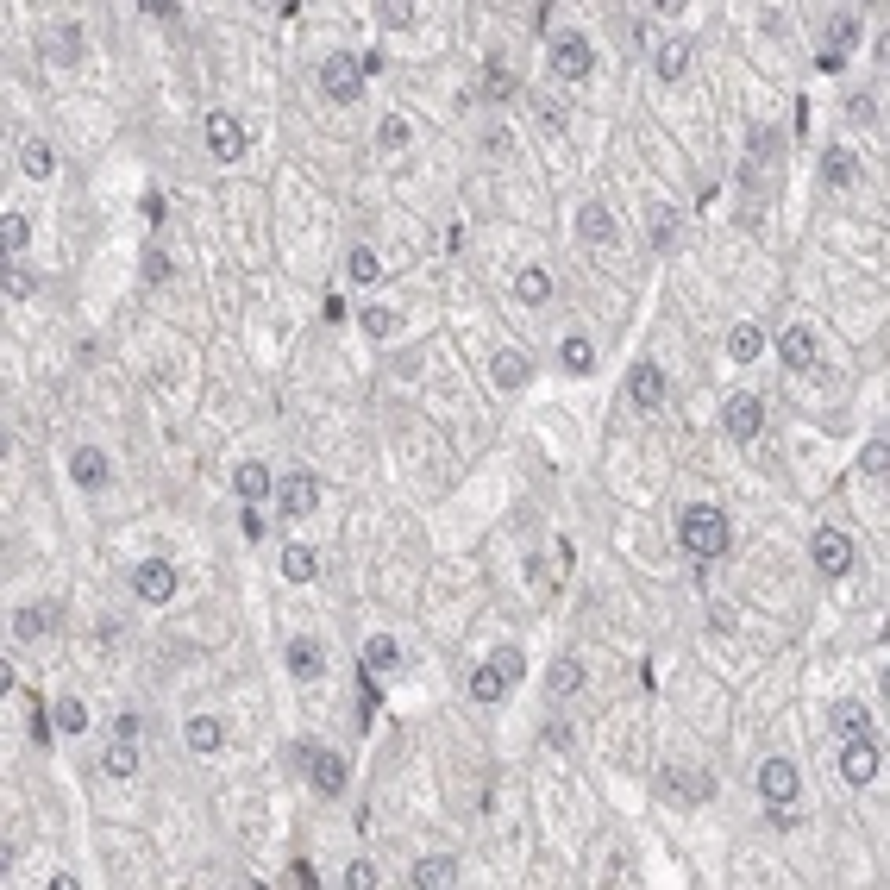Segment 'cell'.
<instances>
[{
  "mask_svg": "<svg viewBox=\"0 0 890 890\" xmlns=\"http://www.w3.org/2000/svg\"><path fill=\"white\" fill-rule=\"evenodd\" d=\"M345 270H351V283H377L383 276V257L370 251V245H351V257H345Z\"/></svg>",
  "mask_w": 890,
  "mask_h": 890,
  "instance_id": "4dcf8cb0",
  "label": "cell"
},
{
  "mask_svg": "<svg viewBox=\"0 0 890 890\" xmlns=\"http://www.w3.org/2000/svg\"><path fill=\"white\" fill-rule=\"evenodd\" d=\"M514 88H521V82H514L508 63H489V69H483V95H489V101H514Z\"/></svg>",
  "mask_w": 890,
  "mask_h": 890,
  "instance_id": "d590c367",
  "label": "cell"
},
{
  "mask_svg": "<svg viewBox=\"0 0 890 890\" xmlns=\"http://www.w3.org/2000/svg\"><path fill=\"white\" fill-rule=\"evenodd\" d=\"M145 283H170V251L145 245Z\"/></svg>",
  "mask_w": 890,
  "mask_h": 890,
  "instance_id": "ee69618b",
  "label": "cell"
},
{
  "mask_svg": "<svg viewBox=\"0 0 890 890\" xmlns=\"http://www.w3.org/2000/svg\"><path fill=\"white\" fill-rule=\"evenodd\" d=\"M514 301H521V308H546L552 301V276L540 264H527L521 276H514Z\"/></svg>",
  "mask_w": 890,
  "mask_h": 890,
  "instance_id": "d6986e66",
  "label": "cell"
},
{
  "mask_svg": "<svg viewBox=\"0 0 890 890\" xmlns=\"http://www.w3.org/2000/svg\"><path fill=\"white\" fill-rule=\"evenodd\" d=\"M489 377H496V389H527L533 364L521 358V351H496V358H489Z\"/></svg>",
  "mask_w": 890,
  "mask_h": 890,
  "instance_id": "ffe728a7",
  "label": "cell"
},
{
  "mask_svg": "<svg viewBox=\"0 0 890 890\" xmlns=\"http://www.w3.org/2000/svg\"><path fill=\"white\" fill-rule=\"evenodd\" d=\"M364 665H370V671H402V665H408V652L395 646L389 634H377V640H364Z\"/></svg>",
  "mask_w": 890,
  "mask_h": 890,
  "instance_id": "4316f807",
  "label": "cell"
},
{
  "mask_svg": "<svg viewBox=\"0 0 890 890\" xmlns=\"http://www.w3.org/2000/svg\"><path fill=\"white\" fill-rule=\"evenodd\" d=\"M558 358H565V370H571V377H583V370H590V364H596V345H590V339H583V333H571L565 345H558Z\"/></svg>",
  "mask_w": 890,
  "mask_h": 890,
  "instance_id": "d6a6232c",
  "label": "cell"
},
{
  "mask_svg": "<svg viewBox=\"0 0 890 890\" xmlns=\"http://www.w3.org/2000/svg\"><path fill=\"white\" fill-rule=\"evenodd\" d=\"M878 765H884V753L872 746V734L840 746V778H847V784H872V778H878Z\"/></svg>",
  "mask_w": 890,
  "mask_h": 890,
  "instance_id": "30bf717a",
  "label": "cell"
},
{
  "mask_svg": "<svg viewBox=\"0 0 890 890\" xmlns=\"http://www.w3.org/2000/svg\"><path fill=\"white\" fill-rule=\"evenodd\" d=\"M414 884H420V890H445V884H458V859H452V853H427V859L414 865Z\"/></svg>",
  "mask_w": 890,
  "mask_h": 890,
  "instance_id": "ac0fdd59",
  "label": "cell"
},
{
  "mask_svg": "<svg viewBox=\"0 0 890 890\" xmlns=\"http://www.w3.org/2000/svg\"><path fill=\"white\" fill-rule=\"evenodd\" d=\"M308 778H314V790H320V796H345V759H339V753H326V746H314Z\"/></svg>",
  "mask_w": 890,
  "mask_h": 890,
  "instance_id": "9a60e30c",
  "label": "cell"
},
{
  "mask_svg": "<svg viewBox=\"0 0 890 890\" xmlns=\"http://www.w3.org/2000/svg\"><path fill=\"white\" fill-rule=\"evenodd\" d=\"M859 471H865V477H884V471H890V445H884V439H872V445L859 452Z\"/></svg>",
  "mask_w": 890,
  "mask_h": 890,
  "instance_id": "7bdbcfd3",
  "label": "cell"
},
{
  "mask_svg": "<svg viewBox=\"0 0 890 890\" xmlns=\"http://www.w3.org/2000/svg\"><path fill=\"white\" fill-rule=\"evenodd\" d=\"M728 351H734V358H740V364H753V358H759V351H765V333H759V326H753V320H746V326H734V333H728Z\"/></svg>",
  "mask_w": 890,
  "mask_h": 890,
  "instance_id": "1f68e13d",
  "label": "cell"
},
{
  "mask_svg": "<svg viewBox=\"0 0 890 890\" xmlns=\"http://www.w3.org/2000/svg\"><path fill=\"white\" fill-rule=\"evenodd\" d=\"M13 634H19V640L51 634V608H19V615H13Z\"/></svg>",
  "mask_w": 890,
  "mask_h": 890,
  "instance_id": "74e56055",
  "label": "cell"
},
{
  "mask_svg": "<svg viewBox=\"0 0 890 890\" xmlns=\"http://www.w3.org/2000/svg\"><path fill=\"white\" fill-rule=\"evenodd\" d=\"M320 95L333 101V107H351V101L364 95V63L345 57V51H333V57L320 63Z\"/></svg>",
  "mask_w": 890,
  "mask_h": 890,
  "instance_id": "7a4b0ae2",
  "label": "cell"
},
{
  "mask_svg": "<svg viewBox=\"0 0 890 890\" xmlns=\"http://www.w3.org/2000/svg\"><path fill=\"white\" fill-rule=\"evenodd\" d=\"M853 44H859V13H834V19H828V51H822V69H828V76L847 63Z\"/></svg>",
  "mask_w": 890,
  "mask_h": 890,
  "instance_id": "4fadbf2b",
  "label": "cell"
},
{
  "mask_svg": "<svg viewBox=\"0 0 890 890\" xmlns=\"http://www.w3.org/2000/svg\"><path fill=\"white\" fill-rule=\"evenodd\" d=\"M546 746H558V753L571 746V728H565V721H552V728H546Z\"/></svg>",
  "mask_w": 890,
  "mask_h": 890,
  "instance_id": "11a10c76",
  "label": "cell"
},
{
  "mask_svg": "<svg viewBox=\"0 0 890 890\" xmlns=\"http://www.w3.org/2000/svg\"><path fill=\"white\" fill-rule=\"evenodd\" d=\"M853 176H859V157H853L847 145H834V151L822 157V182H828V189H847Z\"/></svg>",
  "mask_w": 890,
  "mask_h": 890,
  "instance_id": "484cf974",
  "label": "cell"
},
{
  "mask_svg": "<svg viewBox=\"0 0 890 890\" xmlns=\"http://www.w3.org/2000/svg\"><path fill=\"white\" fill-rule=\"evenodd\" d=\"M289 884H320V878H314V865H308V859H295V865H289Z\"/></svg>",
  "mask_w": 890,
  "mask_h": 890,
  "instance_id": "9f6ffc18",
  "label": "cell"
},
{
  "mask_svg": "<svg viewBox=\"0 0 890 890\" xmlns=\"http://www.w3.org/2000/svg\"><path fill=\"white\" fill-rule=\"evenodd\" d=\"M82 57V26H63L57 32V63H76Z\"/></svg>",
  "mask_w": 890,
  "mask_h": 890,
  "instance_id": "bcb514c9",
  "label": "cell"
},
{
  "mask_svg": "<svg viewBox=\"0 0 890 890\" xmlns=\"http://www.w3.org/2000/svg\"><path fill=\"white\" fill-rule=\"evenodd\" d=\"M652 245L677 251V214H671V207H652Z\"/></svg>",
  "mask_w": 890,
  "mask_h": 890,
  "instance_id": "ab89813d",
  "label": "cell"
},
{
  "mask_svg": "<svg viewBox=\"0 0 890 890\" xmlns=\"http://www.w3.org/2000/svg\"><path fill=\"white\" fill-rule=\"evenodd\" d=\"M809 558H815V571H822V577H847L853 571V540L840 527H822L809 540Z\"/></svg>",
  "mask_w": 890,
  "mask_h": 890,
  "instance_id": "5b68a950",
  "label": "cell"
},
{
  "mask_svg": "<svg viewBox=\"0 0 890 890\" xmlns=\"http://www.w3.org/2000/svg\"><path fill=\"white\" fill-rule=\"evenodd\" d=\"M677 546H684L696 565H715L721 552L734 546V533H728V514L709 508V502H690L684 514H677Z\"/></svg>",
  "mask_w": 890,
  "mask_h": 890,
  "instance_id": "6da1fadb",
  "label": "cell"
},
{
  "mask_svg": "<svg viewBox=\"0 0 890 890\" xmlns=\"http://www.w3.org/2000/svg\"><path fill=\"white\" fill-rule=\"evenodd\" d=\"M652 69H659L665 82H677V76L690 69V38H665V44H659V57H652Z\"/></svg>",
  "mask_w": 890,
  "mask_h": 890,
  "instance_id": "d4e9b609",
  "label": "cell"
},
{
  "mask_svg": "<svg viewBox=\"0 0 890 890\" xmlns=\"http://www.w3.org/2000/svg\"><path fill=\"white\" fill-rule=\"evenodd\" d=\"M232 489H239V502H245V508H257V502L270 496V471L251 458V464H239V471H232Z\"/></svg>",
  "mask_w": 890,
  "mask_h": 890,
  "instance_id": "44dd1931",
  "label": "cell"
},
{
  "mask_svg": "<svg viewBox=\"0 0 890 890\" xmlns=\"http://www.w3.org/2000/svg\"><path fill=\"white\" fill-rule=\"evenodd\" d=\"M345 884H358V890H377L383 878H377V865H370V859H351V865H345Z\"/></svg>",
  "mask_w": 890,
  "mask_h": 890,
  "instance_id": "f6af8a7d",
  "label": "cell"
},
{
  "mask_svg": "<svg viewBox=\"0 0 890 890\" xmlns=\"http://www.w3.org/2000/svg\"><path fill=\"white\" fill-rule=\"evenodd\" d=\"M239 527H245V540H264V514H257V508L239 514Z\"/></svg>",
  "mask_w": 890,
  "mask_h": 890,
  "instance_id": "816d5d0a",
  "label": "cell"
},
{
  "mask_svg": "<svg viewBox=\"0 0 890 890\" xmlns=\"http://www.w3.org/2000/svg\"><path fill=\"white\" fill-rule=\"evenodd\" d=\"M659 796L677 809H690V803H709L715 796V771H696V765H665L659 771Z\"/></svg>",
  "mask_w": 890,
  "mask_h": 890,
  "instance_id": "3957f363",
  "label": "cell"
},
{
  "mask_svg": "<svg viewBox=\"0 0 890 890\" xmlns=\"http://www.w3.org/2000/svg\"><path fill=\"white\" fill-rule=\"evenodd\" d=\"M289 671L301 677V684H314V677L326 671V652H320V640H295V646H289Z\"/></svg>",
  "mask_w": 890,
  "mask_h": 890,
  "instance_id": "cb8c5ba5",
  "label": "cell"
},
{
  "mask_svg": "<svg viewBox=\"0 0 890 890\" xmlns=\"http://www.w3.org/2000/svg\"><path fill=\"white\" fill-rule=\"evenodd\" d=\"M546 690L552 696H577L583 690V659H571V652H565V659H552L546 665Z\"/></svg>",
  "mask_w": 890,
  "mask_h": 890,
  "instance_id": "7402d4cb",
  "label": "cell"
},
{
  "mask_svg": "<svg viewBox=\"0 0 890 890\" xmlns=\"http://www.w3.org/2000/svg\"><path fill=\"white\" fill-rule=\"evenodd\" d=\"M489 665H496V671L508 677V690H514V684L527 677V652H521V646H496V659H489Z\"/></svg>",
  "mask_w": 890,
  "mask_h": 890,
  "instance_id": "f35d334b",
  "label": "cell"
},
{
  "mask_svg": "<svg viewBox=\"0 0 890 890\" xmlns=\"http://www.w3.org/2000/svg\"><path fill=\"white\" fill-rule=\"evenodd\" d=\"M19 163H26V176H32V182H51V176H57V151L44 145V138H26V151H19Z\"/></svg>",
  "mask_w": 890,
  "mask_h": 890,
  "instance_id": "83f0119b",
  "label": "cell"
},
{
  "mask_svg": "<svg viewBox=\"0 0 890 890\" xmlns=\"http://www.w3.org/2000/svg\"><path fill=\"white\" fill-rule=\"evenodd\" d=\"M502 696H508V677L496 665H477L471 671V702H502Z\"/></svg>",
  "mask_w": 890,
  "mask_h": 890,
  "instance_id": "f546056e",
  "label": "cell"
},
{
  "mask_svg": "<svg viewBox=\"0 0 890 890\" xmlns=\"http://www.w3.org/2000/svg\"><path fill=\"white\" fill-rule=\"evenodd\" d=\"M753 157H778V132H753Z\"/></svg>",
  "mask_w": 890,
  "mask_h": 890,
  "instance_id": "f5cc1de1",
  "label": "cell"
},
{
  "mask_svg": "<svg viewBox=\"0 0 890 890\" xmlns=\"http://www.w3.org/2000/svg\"><path fill=\"white\" fill-rule=\"evenodd\" d=\"M32 289H38L32 270H7V295H13V301H32Z\"/></svg>",
  "mask_w": 890,
  "mask_h": 890,
  "instance_id": "c3c4849f",
  "label": "cell"
},
{
  "mask_svg": "<svg viewBox=\"0 0 890 890\" xmlns=\"http://www.w3.org/2000/svg\"><path fill=\"white\" fill-rule=\"evenodd\" d=\"M408 138H414V126H408V120H395V113L377 126V145H383V151H408Z\"/></svg>",
  "mask_w": 890,
  "mask_h": 890,
  "instance_id": "60d3db41",
  "label": "cell"
},
{
  "mask_svg": "<svg viewBox=\"0 0 890 890\" xmlns=\"http://www.w3.org/2000/svg\"><path fill=\"white\" fill-rule=\"evenodd\" d=\"M759 796H765V803H796V796H803L796 765H790V759H765V765H759Z\"/></svg>",
  "mask_w": 890,
  "mask_h": 890,
  "instance_id": "9c48e42d",
  "label": "cell"
},
{
  "mask_svg": "<svg viewBox=\"0 0 890 890\" xmlns=\"http://www.w3.org/2000/svg\"><path fill=\"white\" fill-rule=\"evenodd\" d=\"M383 26H395V32L414 26V7H408V0H389V7H383Z\"/></svg>",
  "mask_w": 890,
  "mask_h": 890,
  "instance_id": "f907efd6",
  "label": "cell"
},
{
  "mask_svg": "<svg viewBox=\"0 0 890 890\" xmlns=\"http://www.w3.org/2000/svg\"><path fill=\"white\" fill-rule=\"evenodd\" d=\"M69 477H76V489H101V483H107V452H95V445H76Z\"/></svg>",
  "mask_w": 890,
  "mask_h": 890,
  "instance_id": "e0dca14e",
  "label": "cell"
},
{
  "mask_svg": "<svg viewBox=\"0 0 890 890\" xmlns=\"http://www.w3.org/2000/svg\"><path fill=\"white\" fill-rule=\"evenodd\" d=\"M0 245L19 257V251L32 245V220H26V214H0Z\"/></svg>",
  "mask_w": 890,
  "mask_h": 890,
  "instance_id": "8d00e7d4",
  "label": "cell"
},
{
  "mask_svg": "<svg viewBox=\"0 0 890 890\" xmlns=\"http://www.w3.org/2000/svg\"><path fill=\"white\" fill-rule=\"evenodd\" d=\"M834 734L840 740H865L872 734V715H865L859 702H834Z\"/></svg>",
  "mask_w": 890,
  "mask_h": 890,
  "instance_id": "f1b7e54d",
  "label": "cell"
},
{
  "mask_svg": "<svg viewBox=\"0 0 890 890\" xmlns=\"http://www.w3.org/2000/svg\"><path fill=\"white\" fill-rule=\"evenodd\" d=\"M51 734H57V715H44V702H38V709H32V740L51 746Z\"/></svg>",
  "mask_w": 890,
  "mask_h": 890,
  "instance_id": "681fc988",
  "label": "cell"
},
{
  "mask_svg": "<svg viewBox=\"0 0 890 890\" xmlns=\"http://www.w3.org/2000/svg\"><path fill=\"white\" fill-rule=\"evenodd\" d=\"M364 333H370V339H389V333H395V314H389V308H364Z\"/></svg>",
  "mask_w": 890,
  "mask_h": 890,
  "instance_id": "7dc6e473",
  "label": "cell"
},
{
  "mask_svg": "<svg viewBox=\"0 0 890 890\" xmlns=\"http://www.w3.org/2000/svg\"><path fill=\"white\" fill-rule=\"evenodd\" d=\"M132 590L145 596L151 608H163V602H176V571H170V558H145V565L132 571Z\"/></svg>",
  "mask_w": 890,
  "mask_h": 890,
  "instance_id": "52a82bcc",
  "label": "cell"
},
{
  "mask_svg": "<svg viewBox=\"0 0 890 890\" xmlns=\"http://www.w3.org/2000/svg\"><path fill=\"white\" fill-rule=\"evenodd\" d=\"M276 508H283L289 521H301V514H314V508H320V477H314V471H295V477H283V489H276Z\"/></svg>",
  "mask_w": 890,
  "mask_h": 890,
  "instance_id": "ba28073f",
  "label": "cell"
},
{
  "mask_svg": "<svg viewBox=\"0 0 890 890\" xmlns=\"http://www.w3.org/2000/svg\"><path fill=\"white\" fill-rule=\"evenodd\" d=\"M57 728H63V734H82V728H88V709H82L76 696H63V702H57Z\"/></svg>",
  "mask_w": 890,
  "mask_h": 890,
  "instance_id": "b9f144b4",
  "label": "cell"
},
{
  "mask_svg": "<svg viewBox=\"0 0 890 890\" xmlns=\"http://www.w3.org/2000/svg\"><path fill=\"white\" fill-rule=\"evenodd\" d=\"M552 69H558L565 82H583V76L596 69V44L583 38V32H558V38H552Z\"/></svg>",
  "mask_w": 890,
  "mask_h": 890,
  "instance_id": "277c9868",
  "label": "cell"
},
{
  "mask_svg": "<svg viewBox=\"0 0 890 890\" xmlns=\"http://www.w3.org/2000/svg\"><path fill=\"white\" fill-rule=\"evenodd\" d=\"M101 765H107V778H132V771H138V746L132 740H113L107 753H101Z\"/></svg>",
  "mask_w": 890,
  "mask_h": 890,
  "instance_id": "836d02e7",
  "label": "cell"
},
{
  "mask_svg": "<svg viewBox=\"0 0 890 890\" xmlns=\"http://www.w3.org/2000/svg\"><path fill=\"white\" fill-rule=\"evenodd\" d=\"M540 126H546V132H558V126H565V107H552V101H540Z\"/></svg>",
  "mask_w": 890,
  "mask_h": 890,
  "instance_id": "db71d44e",
  "label": "cell"
},
{
  "mask_svg": "<svg viewBox=\"0 0 890 890\" xmlns=\"http://www.w3.org/2000/svg\"><path fill=\"white\" fill-rule=\"evenodd\" d=\"M314 571H320L314 546H289V552H283V577H289V583H308Z\"/></svg>",
  "mask_w": 890,
  "mask_h": 890,
  "instance_id": "e575fe53",
  "label": "cell"
},
{
  "mask_svg": "<svg viewBox=\"0 0 890 890\" xmlns=\"http://www.w3.org/2000/svg\"><path fill=\"white\" fill-rule=\"evenodd\" d=\"M577 239H583V245H621V226H615V214H608L602 201H590V207L577 214Z\"/></svg>",
  "mask_w": 890,
  "mask_h": 890,
  "instance_id": "5bb4252c",
  "label": "cell"
},
{
  "mask_svg": "<svg viewBox=\"0 0 890 890\" xmlns=\"http://www.w3.org/2000/svg\"><path fill=\"white\" fill-rule=\"evenodd\" d=\"M721 427H728L734 445L759 439V427H765V402H759V395H728V408H721Z\"/></svg>",
  "mask_w": 890,
  "mask_h": 890,
  "instance_id": "8992f818",
  "label": "cell"
},
{
  "mask_svg": "<svg viewBox=\"0 0 890 890\" xmlns=\"http://www.w3.org/2000/svg\"><path fill=\"white\" fill-rule=\"evenodd\" d=\"M207 151L220 163H239L245 157V126L232 120V113H207Z\"/></svg>",
  "mask_w": 890,
  "mask_h": 890,
  "instance_id": "8fae6325",
  "label": "cell"
},
{
  "mask_svg": "<svg viewBox=\"0 0 890 890\" xmlns=\"http://www.w3.org/2000/svg\"><path fill=\"white\" fill-rule=\"evenodd\" d=\"M627 402H634V408H646V414H652V408H659V402H665V370L640 358L634 370H627Z\"/></svg>",
  "mask_w": 890,
  "mask_h": 890,
  "instance_id": "7c38bea8",
  "label": "cell"
},
{
  "mask_svg": "<svg viewBox=\"0 0 890 890\" xmlns=\"http://www.w3.org/2000/svg\"><path fill=\"white\" fill-rule=\"evenodd\" d=\"M182 740H189L195 753H220V746H226V728H220L214 715H189V728H182Z\"/></svg>",
  "mask_w": 890,
  "mask_h": 890,
  "instance_id": "603a6c76",
  "label": "cell"
},
{
  "mask_svg": "<svg viewBox=\"0 0 890 890\" xmlns=\"http://www.w3.org/2000/svg\"><path fill=\"white\" fill-rule=\"evenodd\" d=\"M778 358H784V370H796V377L815 370V333L809 326H790V333L778 339Z\"/></svg>",
  "mask_w": 890,
  "mask_h": 890,
  "instance_id": "2e32d148",
  "label": "cell"
}]
</instances>
